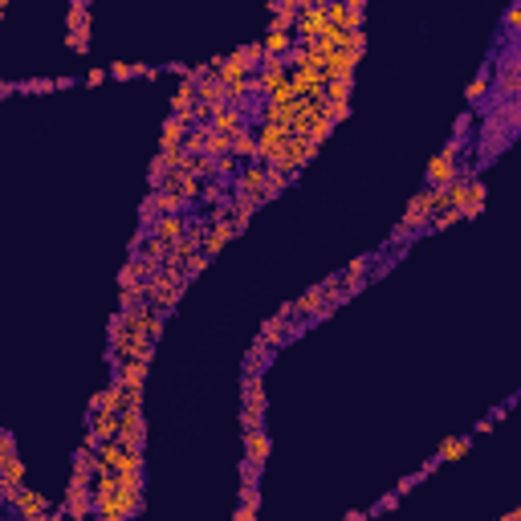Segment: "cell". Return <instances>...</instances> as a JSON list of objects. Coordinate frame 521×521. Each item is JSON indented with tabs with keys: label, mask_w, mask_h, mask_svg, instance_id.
<instances>
[{
	"label": "cell",
	"mask_w": 521,
	"mask_h": 521,
	"mask_svg": "<svg viewBox=\"0 0 521 521\" xmlns=\"http://www.w3.org/2000/svg\"><path fill=\"white\" fill-rule=\"evenodd\" d=\"M265 176H269V171H265L260 163H253V167H248V171L241 176V188H244V192H253V195H260V188H265Z\"/></svg>",
	"instance_id": "cell-17"
},
{
	"label": "cell",
	"mask_w": 521,
	"mask_h": 521,
	"mask_svg": "<svg viewBox=\"0 0 521 521\" xmlns=\"http://www.w3.org/2000/svg\"><path fill=\"white\" fill-rule=\"evenodd\" d=\"M4 94H13V81H0V98Z\"/></svg>",
	"instance_id": "cell-24"
},
{
	"label": "cell",
	"mask_w": 521,
	"mask_h": 521,
	"mask_svg": "<svg viewBox=\"0 0 521 521\" xmlns=\"http://www.w3.org/2000/svg\"><path fill=\"white\" fill-rule=\"evenodd\" d=\"M8 456H16V444L8 432H0V460H8Z\"/></svg>",
	"instance_id": "cell-20"
},
{
	"label": "cell",
	"mask_w": 521,
	"mask_h": 521,
	"mask_svg": "<svg viewBox=\"0 0 521 521\" xmlns=\"http://www.w3.org/2000/svg\"><path fill=\"white\" fill-rule=\"evenodd\" d=\"M521 25V4H509V13H505V29L513 33Z\"/></svg>",
	"instance_id": "cell-19"
},
{
	"label": "cell",
	"mask_w": 521,
	"mask_h": 521,
	"mask_svg": "<svg viewBox=\"0 0 521 521\" xmlns=\"http://www.w3.org/2000/svg\"><path fill=\"white\" fill-rule=\"evenodd\" d=\"M464 452H469V436H448L444 444H440L436 460H460Z\"/></svg>",
	"instance_id": "cell-15"
},
{
	"label": "cell",
	"mask_w": 521,
	"mask_h": 521,
	"mask_svg": "<svg viewBox=\"0 0 521 521\" xmlns=\"http://www.w3.org/2000/svg\"><path fill=\"white\" fill-rule=\"evenodd\" d=\"M74 4H90V0H74Z\"/></svg>",
	"instance_id": "cell-25"
},
{
	"label": "cell",
	"mask_w": 521,
	"mask_h": 521,
	"mask_svg": "<svg viewBox=\"0 0 521 521\" xmlns=\"http://www.w3.org/2000/svg\"><path fill=\"white\" fill-rule=\"evenodd\" d=\"M183 151H188V155H204V151H208V122L183 134Z\"/></svg>",
	"instance_id": "cell-16"
},
{
	"label": "cell",
	"mask_w": 521,
	"mask_h": 521,
	"mask_svg": "<svg viewBox=\"0 0 521 521\" xmlns=\"http://www.w3.org/2000/svg\"><path fill=\"white\" fill-rule=\"evenodd\" d=\"M118 383L127 391H143L147 383V358H122L118 362Z\"/></svg>",
	"instance_id": "cell-7"
},
{
	"label": "cell",
	"mask_w": 521,
	"mask_h": 521,
	"mask_svg": "<svg viewBox=\"0 0 521 521\" xmlns=\"http://www.w3.org/2000/svg\"><path fill=\"white\" fill-rule=\"evenodd\" d=\"M326 4H314V8H297V21H293V33H297V41H314V37H322L326 33Z\"/></svg>",
	"instance_id": "cell-1"
},
{
	"label": "cell",
	"mask_w": 521,
	"mask_h": 521,
	"mask_svg": "<svg viewBox=\"0 0 521 521\" xmlns=\"http://www.w3.org/2000/svg\"><path fill=\"white\" fill-rule=\"evenodd\" d=\"M13 509H16V513H21L25 521H41V517L49 513V501L41 497V493H37V488H21V493H16V501H13Z\"/></svg>",
	"instance_id": "cell-3"
},
{
	"label": "cell",
	"mask_w": 521,
	"mask_h": 521,
	"mask_svg": "<svg viewBox=\"0 0 521 521\" xmlns=\"http://www.w3.org/2000/svg\"><path fill=\"white\" fill-rule=\"evenodd\" d=\"M293 41H297L293 33H265V37H260V49H265V57H273V53H290Z\"/></svg>",
	"instance_id": "cell-12"
},
{
	"label": "cell",
	"mask_w": 521,
	"mask_h": 521,
	"mask_svg": "<svg viewBox=\"0 0 521 521\" xmlns=\"http://www.w3.org/2000/svg\"><path fill=\"white\" fill-rule=\"evenodd\" d=\"M232 232H236L232 216H220V220L212 224V232H204V253H208V257H216V253L228 244V236H232Z\"/></svg>",
	"instance_id": "cell-8"
},
{
	"label": "cell",
	"mask_w": 521,
	"mask_h": 521,
	"mask_svg": "<svg viewBox=\"0 0 521 521\" xmlns=\"http://www.w3.org/2000/svg\"><path fill=\"white\" fill-rule=\"evenodd\" d=\"M208 127H212V130H220V134H236V130H244V110L228 102V106H220V110H212Z\"/></svg>",
	"instance_id": "cell-6"
},
{
	"label": "cell",
	"mask_w": 521,
	"mask_h": 521,
	"mask_svg": "<svg viewBox=\"0 0 521 521\" xmlns=\"http://www.w3.org/2000/svg\"><path fill=\"white\" fill-rule=\"evenodd\" d=\"M448 179H456V159L440 151L436 159L428 163V188H436V183H448Z\"/></svg>",
	"instance_id": "cell-10"
},
{
	"label": "cell",
	"mask_w": 521,
	"mask_h": 521,
	"mask_svg": "<svg viewBox=\"0 0 521 521\" xmlns=\"http://www.w3.org/2000/svg\"><path fill=\"white\" fill-rule=\"evenodd\" d=\"M285 334H290V318H285V314H277V318H269V322L260 326V346H273V342H281L285 338Z\"/></svg>",
	"instance_id": "cell-11"
},
{
	"label": "cell",
	"mask_w": 521,
	"mask_h": 521,
	"mask_svg": "<svg viewBox=\"0 0 521 521\" xmlns=\"http://www.w3.org/2000/svg\"><path fill=\"white\" fill-rule=\"evenodd\" d=\"M244 407H260V411H265V383H260L253 371L244 379Z\"/></svg>",
	"instance_id": "cell-14"
},
{
	"label": "cell",
	"mask_w": 521,
	"mask_h": 521,
	"mask_svg": "<svg viewBox=\"0 0 521 521\" xmlns=\"http://www.w3.org/2000/svg\"><path fill=\"white\" fill-rule=\"evenodd\" d=\"M86 81H90V86H98V81H106V69H102V65H94V69L86 74Z\"/></svg>",
	"instance_id": "cell-23"
},
{
	"label": "cell",
	"mask_w": 521,
	"mask_h": 521,
	"mask_svg": "<svg viewBox=\"0 0 521 521\" xmlns=\"http://www.w3.org/2000/svg\"><path fill=\"white\" fill-rule=\"evenodd\" d=\"M481 208H485V183L476 176H469L464 179V195L456 200V212H460V220H472Z\"/></svg>",
	"instance_id": "cell-2"
},
{
	"label": "cell",
	"mask_w": 521,
	"mask_h": 521,
	"mask_svg": "<svg viewBox=\"0 0 521 521\" xmlns=\"http://www.w3.org/2000/svg\"><path fill=\"white\" fill-rule=\"evenodd\" d=\"M232 517H236V521H253V517H257V505H241Z\"/></svg>",
	"instance_id": "cell-21"
},
{
	"label": "cell",
	"mask_w": 521,
	"mask_h": 521,
	"mask_svg": "<svg viewBox=\"0 0 521 521\" xmlns=\"http://www.w3.org/2000/svg\"><path fill=\"white\" fill-rule=\"evenodd\" d=\"M183 216L179 212H159L155 220H151V236H159V241H167V244H176L179 236H183Z\"/></svg>",
	"instance_id": "cell-5"
},
{
	"label": "cell",
	"mask_w": 521,
	"mask_h": 521,
	"mask_svg": "<svg viewBox=\"0 0 521 521\" xmlns=\"http://www.w3.org/2000/svg\"><path fill=\"white\" fill-rule=\"evenodd\" d=\"M244 460L265 469V460H269V436H265V428H244Z\"/></svg>",
	"instance_id": "cell-4"
},
{
	"label": "cell",
	"mask_w": 521,
	"mask_h": 521,
	"mask_svg": "<svg viewBox=\"0 0 521 521\" xmlns=\"http://www.w3.org/2000/svg\"><path fill=\"white\" fill-rule=\"evenodd\" d=\"M90 407H94V411H122V407H127V387L114 379L110 387L98 391L94 399H90Z\"/></svg>",
	"instance_id": "cell-9"
},
{
	"label": "cell",
	"mask_w": 521,
	"mask_h": 521,
	"mask_svg": "<svg viewBox=\"0 0 521 521\" xmlns=\"http://www.w3.org/2000/svg\"><path fill=\"white\" fill-rule=\"evenodd\" d=\"M485 90H488V69H481V74H476V78L469 81L464 98H469V102H481V98H485Z\"/></svg>",
	"instance_id": "cell-18"
},
{
	"label": "cell",
	"mask_w": 521,
	"mask_h": 521,
	"mask_svg": "<svg viewBox=\"0 0 521 521\" xmlns=\"http://www.w3.org/2000/svg\"><path fill=\"white\" fill-rule=\"evenodd\" d=\"M21 90H37V94H45V90H53V81H25V86H21Z\"/></svg>",
	"instance_id": "cell-22"
},
{
	"label": "cell",
	"mask_w": 521,
	"mask_h": 521,
	"mask_svg": "<svg viewBox=\"0 0 521 521\" xmlns=\"http://www.w3.org/2000/svg\"><path fill=\"white\" fill-rule=\"evenodd\" d=\"M192 106H195V81L183 78V86H179L176 98H171V110H176V114H188Z\"/></svg>",
	"instance_id": "cell-13"
}]
</instances>
